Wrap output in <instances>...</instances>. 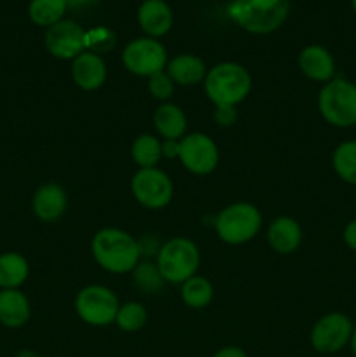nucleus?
Masks as SVG:
<instances>
[{
    "label": "nucleus",
    "instance_id": "f257e3e1",
    "mask_svg": "<svg viewBox=\"0 0 356 357\" xmlns=\"http://www.w3.org/2000/svg\"><path fill=\"white\" fill-rule=\"evenodd\" d=\"M290 14V0H232L229 16L250 33L264 35L278 30Z\"/></svg>",
    "mask_w": 356,
    "mask_h": 357
},
{
    "label": "nucleus",
    "instance_id": "f03ea898",
    "mask_svg": "<svg viewBox=\"0 0 356 357\" xmlns=\"http://www.w3.org/2000/svg\"><path fill=\"white\" fill-rule=\"evenodd\" d=\"M94 260L105 271L114 274L135 271L140 258V246L129 234L119 229H103L94 236L93 244Z\"/></svg>",
    "mask_w": 356,
    "mask_h": 357
},
{
    "label": "nucleus",
    "instance_id": "7ed1b4c3",
    "mask_svg": "<svg viewBox=\"0 0 356 357\" xmlns=\"http://www.w3.org/2000/svg\"><path fill=\"white\" fill-rule=\"evenodd\" d=\"M205 89L216 107H236L250 93L251 77L237 63H220L206 73Z\"/></svg>",
    "mask_w": 356,
    "mask_h": 357
},
{
    "label": "nucleus",
    "instance_id": "20e7f679",
    "mask_svg": "<svg viewBox=\"0 0 356 357\" xmlns=\"http://www.w3.org/2000/svg\"><path fill=\"white\" fill-rule=\"evenodd\" d=\"M318 107L328 124L351 128L356 124V86L344 79H332L321 89Z\"/></svg>",
    "mask_w": 356,
    "mask_h": 357
},
{
    "label": "nucleus",
    "instance_id": "39448f33",
    "mask_svg": "<svg viewBox=\"0 0 356 357\" xmlns=\"http://www.w3.org/2000/svg\"><path fill=\"white\" fill-rule=\"evenodd\" d=\"M199 267V251L192 241L177 237L164 244L157 253V268L164 281L185 282L194 278Z\"/></svg>",
    "mask_w": 356,
    "mask_h": 357
},
{
    "label": "nucleus",
    "instance_id": "423d86ee",
    "mask_svg": "<svg viewBox=\"0 0 356 357\" xmlns=\"http://www.w3.org/2000/svg\"><path fill=\"white\" fill-rule=\"evenodd\" d=\"M260 213L248 202L227 206L215 220L216 234L227 244H243L253 239L260 230Z\"/></svg>",
    "mask_w": 356,
    "mask_h": 357
},
{
    "label": "nucleus",
    "instance_id": "0eeeda50",
    "mask_svg": "<svg viewBox=\"0 0 356 357\" xmlns=\"http://www.w3.org/2000/svg\"><path fill=\"white\" fill-rule=\"evenodd\" d=\"M75 310L84 323L107 326L117 317L119 300L105 286H87L77 295Z\"/></svg>",
    "mask_w": 356,
    "mask_h": 357
},
{
    "label": "nucleus",
    "instance_id": "6e6552de",
    "mask_svg": "<svg viewBox=\"0 0 356 357\" xmlns=\"http://www.w3.org/2000/svg\"><path fill=\"white\" fill-rule=\"evenodd\" d=\"M122 63L135 75L152 77L154 73L163 72L166 66V49L156 38H136L126 45Z\"/></svg>",
    "mask_w": 356,
    "mask_h": 357
},
{
    "label": "nucleus",
    "instance_id": "1a4fd4ad",
    "mask_svg": "<svg viewBox=\"0 0 356 357\" xmlns=\"http://www.w3.org/2000/svg\"><path fill=\"white\" fill-rule=\"evenodd\" d=\"M131 190L136 201L150 209L164 208L173 197V183L157 167L140 169L131 180Z\"/></svg>",
    "mask_w": 356,
    "mask_h": 357
},
{
    "label": "nucleus",
    "instance_id": "9d476101",
    "mask_svg": "<svg viewBox=\"0 0 356 357\" xmlns=\"http://www.w3.org/2000/svg\"><path fill=\"white\" fill-rule=\"evenodd\" d=\"M353 335V324L344 314H327L313 328L311 344L318 352L334 354L346 347Z\"/></svg>",
    "mask_w": 356,
    "mask_h": 357
},
{
    "label": "nucleus",
    "instance_id": "9b49d317",
    "mask_svg": "<svg viewBox=\"0 0 356 357\" xmlns=\"http://www.w3.org/2000/svg\"><path fill=\"white\" fill-rule=\"evenodd\" d=\"M180 160L191 173L208 174L218 164V149L209 136L192 132L180 142Z\"/></svg>",
    "mask_w": 356,
    "mask_h": 357
},
{
    "label": "nucleus",
    "instance_id": "f8f14e48",
    "mask_svg": "<svg viewBox=\"0 0 356 357\" xmlns=\"http://www.w3.org/2000/svg\"><path fill=\"white\" fill-rule=\"evenodd\" d=\"M45 47L56 58L75 59L86 49V30L75 21L61 20L47 28Z\"/></svg>",
    "mask_w": 356,
    "mask_h": 357
},
{
    "label": "nucleus",
    "instance_id": "ddd939ff",
    "mask_svg": "<svg viewBox=\"0 0 356 357\" xmlns=\"http://www.w3.org/2000/svg\"><path fill=\"white\" fill-rule=\"evenodd\" d=\"M72 77L79 87L86 91H94L103 86L107 79V65L101 56L94 52H82L73 59Z\"/></svg>",
    "mask_w": 356,
    "mask_h": 357
},
{
    "label": "nucleus",
    "instance_id": "4468645a",
    "mask_svg": "<svg viewBox=\"0 0 356 357\" xmlns=\"http://www.w3.org/2000/svg\"><path fill=\"white\" fill-rule=\"evenodd\" d=\"M138 23L150 38L163 37L173 24V13L164 0H145L138 9Z\"/></svg>",
    "mask_w": 356,
    "mask_h": 357
},
{
    "label": "nucleus",
    "instance_id": "2eb2a0df",
    "mask_svg": "<svg viewBox=\"0 0 356 357\" xmlns=\"http://www.w3.org/2000/svg\"><path fill=\"white\" fill-rule=\"evenodd\" d=\"M299 66L304 75L316 82H330L335 73V63L330 52L321 45H309L299 56Z\"/></svg>",
    "mask_w": 356,
    "mask_h": 357
},
{
    "label": "nucleus",
    "instance_id": "dca6fc26",
    "mask_svg": "<svg viewBox=\"0 0 356 357\" xmlns=\"http://www.w3.org/2000/svg\"><path fill=\"white\" fill-rule=\"evenodd\" d=\"M35 216L42 222H56L66 209V194L59 185H42L31 201Z\"/></svg>",
    "mask_w": 356,
    "mask_h": 357
},
{
    "label": "nucleus",
    "instance_id": "f3484780",
    "mask_svg": "<svg viewBox=\"0 0 356 357\" xmlns=\"http://www.w3.org/2000/svg\"><path fill=\"white\" fill-rule=\"evenodd\" d=\"M267 237L272 250H276L278 253L288 255L299 248L300 241H302V230H300V225L295 220L288 218V216H281V218H276L271 223Z\"/></svg>",
    "mask_w": 356,
    "mask_h": 357
},
{
    "label": "nucleus",
    "instance_id": "a211bd4d",
    "mask_svg": "<svg viewBox=\"0 0 356 357\" xmlns=\"http://www.w3.org/2000/svg\"><path fill=\"white\" fill-rule=\"evenodd\" d=\"M30 317L28 298L17 289L0 291V323L7 328H20Z\"/></svg>",
    "mask_w": 356,
    "mask_h": 357
},
{
    "label": "nucleus",
    "instance_id": "6ab92c4d",
    "mask_svg": "<svg viewBox=\"0 0 356 357\" xmlns=\"http://www.w3.org/2000/svg\"><path fill=\"white\" fill-rule=\"evenodd\" d=\"M168 75L180 86H194L206 79V66L194 54H180L168 63Z\"/></svg>",
    "mask_w": 356,
    "mask_h": 357
},
{
    "label": "nucleus",
    "instance_id": "aec40b11",
    "mask_svg": "<svg viewBox=\"0 0 356 357\" xmlns=\"http://www.w3.org/2000/svg\"><path fill=\"white\" fill-rule=\"evenodd\" d=\"M154 124L161 136L166 139H178L185 135L187 117L180 107L173 103H164L154 114Z\"/></svg>",
    "mask_w": 356,
    "mask_h": 357
},
{
    "label": "nucleus",
    "instance_id": "412c9836",
    "mask_svg": "<svg viewBox=\"0 0 356 357\" xmlns=\"http://www.w3.org/2000/svg\"><path fill=\"white\" fill-rule=\"evenodd\" d=\"M28 278V261L17 253L0 255V288L17 289Z\"/></svg>",
    "mask_w": 356,
    "mask_h": 357
},
{
    "label": "nucleus",
    "instance_id": "4be33fe9",
    "mask_svg": "<svg viewBox=\"0 0 356 357\" xmlns=\"http://www.w3.org/2000/svg\"><path fill=\"white\" fill-rule=\"evenodd\" d=\"M66 9H68L66 0H31L28 6V14L35 24L49 28L63 20Z\"/></svg>",
    "mask_w": 356,
    "mask_h": 357
},
{
    "label": "nucleus",
    "instance_id": "5701e85b",
    "mask_svg": "<svg viewBox=\"0 0 356 357\" xmlns=\"http://www.w3.org/2000/svg\"><path fill=\"white\" fill-rule=\"evenodd\" d=\"M133 160L138 164L142 169H149L154 167L163 157V146L157 138L150 135H142L135 139L131 149Z\"/></svg>",
    "mask_w": 356,
    "mask_h": 357
},
{
    "label": "nucleus",
    "instance_id": "b1692460",
    "mask_svg": "<svg viewBox=\"0 0 356 357\" xmlns=\"http://www.w3.org/2000/svg\"><path fill=\"white\" fill-rule=\"evenodd\" d=\"M181 298L192 309H202L212 302L213 288L208 279L194 275V278L187 279L181 286Z\"/></svg>",
    "mask_w": 356,
    "mask_h": 357
},
{
    "label": "nucleus",
    "instance_id": "393cba45",
    "mask_svg": "<svg viewBox=\"0 0 356 357\" xmlns=\"http://www.w3.org/2000/svg\"><path fill=\"white\" fill-rule=\"evenodd\" d=\"M334 169L346 183L356 185V142H346L335 149Z\"/></svg>",
    "mask_w": 356,
    "mask_h": 357
},
{
    "label": "nucleus",
    "instance_id": "a878e982",
    "mask_svg": "<svg viewBox=\"0 0 356 357\" xmlns=\"http://www.w3.org/2000/svg\"><path fill=\"white\" fill-rule=\"evenodd\" d=\"M115 323L124 331H138L147 323V310L142 303L129 302L126 305L119 307Z\"/></svg>",
    "mask_w": 356,
    "mask_h": 357
},
{
    "label": "nucleus",
    "instance_id": "bb28decb",
    "mask_svg": "<svg viewBox=\"0 0 356 357\" xmlns=\"http://www.w3.org/2000/svg\"><path fill=\"white\" fill-rule=\"evenodd\" d=\"M135 282L142 291L157 293L164 284V278L161 275L157 264L152 265L149 261H143L135 267Z\"/></svg>",
    "mask_w": 356,
    "mask_h": 357
},
{
    "label": "nucleus",
    "instance_id": "cd10ccee",
    "mask_svg": "<svg viewBox=\"0 0 356 357\" xmlns=\"http://www.w3.org/2000/svg\"><path fill=\"white\" fill-rule=\"evenodd\" d=\"M115 40L117 38H115V33L110 28L96 26L93 30L86 31V49H89V52H94L98 56L112 51L115 45Z\"/></svg>",
    "mask_w": 356,
    "mask_h": 357
},
{
    "label": "nucleus",
    "instance_id": "c85d7f7f",
    "mask_svg": "<svg viewBox=\"0 0 356 357\" xmlns=\"http://www.w3.org/2000/svg\"><path fill=\"white\" fill-rule=\"evenodd\" d=\"M149 91L157 100H168L173 94L175 82L171 80V77L168 73H154L152 77H149Z\"/></svg>",
    "mask_w": 356,
    "mask_h": 357
},
{
    "label": "nucleus",
    "instance_id": "c756f323",
    "mask_svg": "<svg viewBox=\"0 0 356 357\" xmlns=\"http://www.w3.org/2000/svg\"><path fill=\"white\" fill-rule=\"evenodd\" d=\"M236 110L234 107H216L215 110V121L220 126H230L236 122Z\"/></svg>",
    "mask_w": 356,
    "mask_h": 357
},
{
    "label": "nucleus",
    "instance_id": "7c9ffc66",
    "mask_svg": "<svg viewBox=\"0 0 356 357\" xmlns=\"http://www.w3.org/2000/svg\"><path fill=\"white\" fill-rule=\"evenodd\" d=\"M161 146H163V155L168 157V159L180 155V142L178 139H164Z\"/></svg>",
    "mask_w": 356,
    "mask_h": 357
},
{
    "label": "nucleus",
    "instance_id": "2f4dec72",
    "mask_svg": "<svg viewBox=\"0 0 356 357\" xmlns=\"http://www.w3.org/2000/svg\"><path fill=\"white\" fill-rule=\"evenodd\" d=\"M344 241L351 250L356 251V220H353L344 230Z\"/></svg>",
    "mask_w": 356,
    "mask_h": 357
},
{
    "label": "nucleus",
    "instance_id": "473e14b6",
    "mask_svg": "<svg viewBox=\"0 0 356 357\" xmlns=\"http://www.w3.org/2000/svg\"><path fill=\"white\" fill-rule=\"evenodd\" d=\"M215 357H246V354L237 347H225L216 352Z\"/></svg>",
    "mask_w": 356,
    "mask_h": 357
},
{
    "label": "nucleus",
    "instance_id": "72a5a7b5",
    "mask_svg": "<svg viewBox=\"0 0 356 357\" xmlns=\"http://www.w3.org/2000/svg\"><path fill=\"white\" fill-rule=\"evenodd\" d=\"M94 2L96 0H66V6H68V9H84V7L93 6Z\"/></svg>",
    "mask_w": 356,
    "mask_h": 357
},
{
    "label": "nucleus",
    "instance_id": "f704fd0d",
    "mask_svg": "<svg viewBox=\"0 0 356 357\" xmlns=\"http://www.w3.org/2000/svg\"><path fill=\"white\" fill-rule=\"evenodd\" d=\"M351 351H353V354H355V357H356V328L355 330H353V335H351Z\"/></svg>",
    "mask_w": 356,
    "mask_h": 357
},
{
    "label": "nucleus",
    "instance_id": "c9c22d12",
    "mask_svg": "<svg viewBox=\"0 0 356 357\" xmlns=\"http://www.w3.org/2000/svg\"><path fill=\"white\" fill-rule=\"evenodd\" d=\"M351 3H353V9H355V13H356V0H351Z\"/></svg>",
    "mask_w": 356,
    "mask_h": 357
}]
</instances>
